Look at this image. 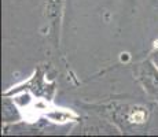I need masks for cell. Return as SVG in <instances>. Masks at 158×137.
I'll use <instances>...</instances> for the list:
<instances>
[{
  "label": "cell",
  "instance_id": "6da1fadb",
  "mask_svg": "<svg viewBox=\"0 0 158 137\" xmlns=\"http://www.w3.org/2000/svg\"><path fill=\"white\" fill-rule=\"evenodd\" d=\"M88 111L107 119L120 130L121 135H133L147 129L150 123L153 107L146 103L110 100L98 104H85Z\"/></svg>",
  "mask_w": 158,
  "mask_h": 137
},
{
  "label": "cell",
  "instance_id": "7a4b0ae2",
  "mask_svg": "<svg viewBox=\"0 0 158 137\" xmlns=\"http://www.w3.org/2000/svg\"><path fill=\"white\" fill-rule=\"evenodd\" d=\"M47 75H48V67L44 65H40L35 70V73L32 74V77L29 80L17 85V87H13L3 95L13 96L21 92H29L32 95L40 97V99L47 100V102H52L56 92V82L55 80H48Z\"/></svg>",
  "mask_w": 158,
  "mask_h": 137
},
{
  "label": "cell",
  "instance_id": "3957f363",
  "mask_svg": "<svg viewBox=\"0 0 158 137\" xmlns=\"http://www.w3.org/2000/svg\"><path fill=\"white\" fill-rule=\"evenodd\" d=\"M65 0H43V21L47 38L55 47H59L60 27Z\"/></svg>",
  "mask_w": 158,
  "mask_h": 137
},
{
  "label": "cell",
  "instance_id": "277c9868",
  "mask_svg": "<svg viewBox=\"0 0 158 137\" xmlns=\"http://www.w3.org/2000/svg\"><path fill=\"white\" fill-rule=\"evenodd\" d=\"M133 75L148 99L158 103V67L150 58L133 66Z\"/></svg>",
  "mask_w": 158,
  "mask_h": 137
},
{
  "label": "cell",
  "instance_id": "5b68a950",
  "mask_svg": "<svg viewBox=\"0 0 158 137\" xmlns=\"http://www.w3.org/2000/svg\"><path fill=\"white\" fill-rule=\"evenodd\" d=\"M2 121L4 125L21 123L23 121V115L19 110L18 103L13 96L3 95L2 99Z\"/></svg>",
  "mask_w": 158,
  "mask_h": 137
},
{
  "label": "cell",
  "instance_id": "8992f818",
  "mask_svg": "<svg viewBox=\"0 0 158 137\" xmlns=\"http://www.w3.org/2000/svg\"><path fill=\"white\" fill-rule=\"evenodd\" d=\"M45 118H47L48 122H55V123H66V122H72V121H80V115H77L74 111H68L65 108L47 111L45 112Z\"/></svg>",
  "mask_w": 158,
  "mask_h": 137
},
{
  "label": "cell",
  "instance_id": "52a82bcc",
  "mask_svg": "<svg viewBox=\"0 0 158 137\" xmlns=\"http://www.w3.org/2000/svg\"><path fill=\"white\" fill-rule=\"evenodd\" d=\"M150 58L151 60H153V63L158 67V40L154 42V45H153V50H151V52H150Z\"/></svg>",
  "mask_w": 158,
  "mask_h": 137
}]
</instances>
